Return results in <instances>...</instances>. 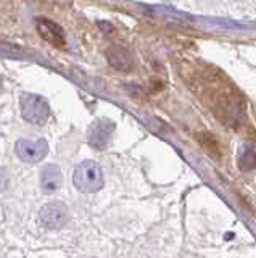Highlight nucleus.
Listing matches in <instances>:
<instances>
[{
  "label": "nucleus",
  "mask_w": 256,
  "mask_h": 258,
  "mask_svg": "<svg viewBox=\"0 0 256 258\" xmlns=\"http://www.w3.org/2000/svg\"><path fill=\"white\" fill-rule=\"evenodd\" d=\"M37 31L49 44L58 47V48L66 47V36L57 23H53L47 18H39L37 20Z\"/></svg>",
  "instance_id": "nucleus-6"
},
{
  "label": "nucleus",
  "mask_w": 256,
  "mask_h": 258,
  "mask_svg": "<svg viewBox=\"0 0 256 258\" xmlns=\"http://www.w3.org/2000/svg\"><path fill=\"white\" fill-rule=\"evenodd\" d=\"M63 181L61 171L57 165H47L44 166L42 173H41V187L44 194H53L60 189Z\"/></svg>",
  "instance_id": "nucleus-7"
},
{
  "label": "nucleus",
  "mask_w": 256,
  "mask_h": 258,
  "mask_svg": "<svg viewBox=\"0 0 256 258\" xmlns=\"http://www.w3.org/2000/svg\"><path fill=\"white\" fill-rule=\"evenodd\" d=\"M115 123L110 118H99L91 124L89 131H87V141H89L91 147L103 150L111 141V136L115 133Z\"/></svg>",
  "instance_id": "nucleus-3"
},
{
  "label": "nucleus",
  "mask_w": 256,
  "mask_h": 258,
  "mask_svg": "<svg viewBox=\"0 0 256 258\" xmlns=\"http://www.w3.org/2000/svg\"><path fill=\"white\" fill-rule=\"evenodd\" d=\"M39 218L47 229H60L68 221V210L61 202H50L41 208Z\"/></svg>",
  "instance_id": "nucleus-5"
},
{
  "label": "nucleus",
  "mask_w": 256,
  "mask_h": 258,
  "mask_svg": "<svg viewBox=\"0 0 256 258\" xmlns=\"http://www.w3.org/2000/svg\"><path fill=\"white\" fill-rule=\"evenodd\" d=\"M238 166L243 171H250L256 165V152H254V144H245L242 149L238 150Z\"/></svg>",
  "instance_id": "nucleus-9"
},
{
  "label": "nucleus",
  "mask_w": 256,
  "mask_h": 258,
  "mask_svg": "<svg viewBox=\"0 0 256 258\" xmlns=\"http://www.w3.org/2000/svg\"><path fill=\"white\" fill-rule=\"evenodd\" d=\"M15 150L25 163H39L49 153V144L45 139H20Z\"/></svg>",
  "instance_id": "nucleus-4"
},
{
  "label": "nucleus",
  "mask_w": 256,
  "mask_h": 258,
  "mask_svg": "<svg viewBox=\"0 0 256 258\" xmlns=\"http://www.w3.org/2000/svg\"><path fill=\"white\" fill-rule=\"evenodd\" d=\"M107 58L111 67L119 71H129L132 68V58L124 47H118V45L110 47L107 52Z\"/></svg>",
  "instance_id": "nucleus-8"
},
{
  "label": "nucleus",
  "mask_w": 256,
  "mask_h": 258,
  "mask_svg": "<svg viewBox=\"0 0 256 258\" xmlns=\"http://www.w3.org/2000/svg\"><path fill=\"white\" fill-rule=\"evenodd\" d=\"M74 185L81 192H97L103 187V174L102 168L99 163H95L92 160H86L76 168L74 176H73Z\"/></svg>",
  "instance_id": "nucleus-1"
},
{
  "label": "nucleus",
  "mask_w": 256,
  "mask_h": 258,
  "mask_svg": "<svg viewBox=\"0 0 256 258\" xmlns=\"http://www.w3.org/2000/svg\"><path fill=\"white\" fill-rule=\"evenodd\" d=\"M21 115L28 123L45 124L50 116V107L44 97L37 94H23L21 95Z\"/></svg>",
  "instance_id": "nucleus-2"
},
{
  "label": "nucleus",
  "mask_w": 256,
  "mask_h": 258,
  "mask_svg": "<svg viewBox=\"0 0 256 258\" xmlns=\"http://www.w3.org/2000/svg\"><path fill=\"white\" fill-rule=\"evenodd\" d=\"M7 185H9V176H7L4 171H0V194L7 189Z\"/></svg>",
  "instance_id": "nucleus-10"
},
{
  "label": "nucleus",
  "mask_w": 256,
  "mask_h": 258,
  "mask_svg": "<svg viewBox=\"0 0 256 258\" xmlns=\"http://www.w3.org/2000/svg\"><path fill=\"white\" fill-rule=\"evenodd\" d=\"M0 89H2V76H0Z\"/></svg>",
  "instance_id": "nucleus-11"
}]
</instances>
